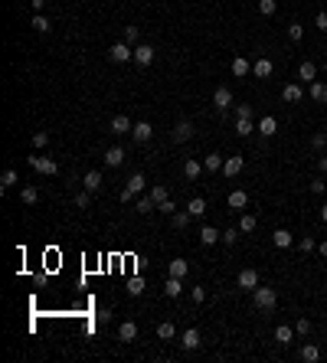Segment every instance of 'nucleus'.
<instances>
[{
    "label": "nucleus",
    "mask_w": 327,
    "mask_h": 363,
    "mask_svg": "<svg viewBox=\"0 0 327 363\" xmlns=\"http://www.w3.org/2000/svg\"><path fill=\"white\" fill-rule=\"evenodd\" d=\"M20 200L26 203V206H33V203L40 200V190H36V187H23V190H20Z\"/></svg>",
    "instance_id": "nucleus-36"
},
{
    "label": "nucleus",
    "mask_w": 327,
    "mask_h": 363,
    "mask_svg": "<svg viewBox=\"0 0 327 363\" xmlns=\"http://www.w3.org/2000/svg\"><path fill=\"white\" fill-rule=\"evenodd\" d=\"M255 226H259V219H255L252 213H242V219H239V233H252Z\"/></svg>",
    "instance_id": "nucleus-37"
},
{
    "label": "nucleus",
    "mask_w": 327,
    "mask_h": 363,
    "mask_svg": "<svg viewBox=\"0 0 327 363\" xmlns=\"http://www.w3.org/2000/svg\"><path fill=\"white\" fill-rule=\"evenodd\" d=\"M190 219H193V216L187 213V209H183V213L177 209V213L170 216V226H174V229H187V226H190Z\"/></svg>",
    "instance_id": "nucleus-29"
},
{
    "label": "nucleus",
    "mask_w": 327,
    "mask_h": 363,
    "mask_svg": "<svg viewBox=\"0 0 327 363\" xmlns=\"http://www.w3.org/2000/svg\"><path fill=\"white\" fill-rule=\"evenodd\" d=\"M164 295H167V298H180V295H183V278H174V275H170V278L164 281Z\"/></svg>",
    "instance_id": "nucleus-17"
},
{
    "label": "nucleus",
    "mask_w": 327,
    "mask_h": 363,
    "mask_svg": "<svg viewBox=\"0 0 327 363\" xmlns=\"http://www.w3.org/2000/svg\"><path fill=\"white\" fill-rule=\"evenodd\" d=\"M49 144V131H36L33 135V147H46Z\"/></svg>",
    "instance_id": "nucleus-48"
},
{
    "label": "nucleus",
    "mask_w": 327,
    "mask_h": 363,
    "mask_svg": "<svg viewBox=\"0 0 327 363\" xmlns=\"http://www.w3.org/2000/svg\"><path fill=\"white\" fill-rule=\"evenodd\" d=\"M213 105H216V111H229V108H233V92H229V85H219L213 92Z\"/></svg>",
    "instance_id": "nucleus-5"
},
{
    "label": "nucleus",
    "mask_w": 327,
    "mask_h": 363,
    "mask_svg": "<svg viewBox=\"0 0 327 363\" xmlns=\"http://www.w3.org/2000/svg\"><path fill=\"white\" fill-rule=\"evenodd\" d=\"M317 252H321V255H324V259H327V239H324V242H321V245H317Z\"/></svg>",
    "instance_id": "nucleus-57"
},
{
    "label": "nucleus",
    "mask_w": 327,
    "mask_h": 363,
    "mask_svg": "<svg viewBox=\"0 0 327 363\" xmlns=\"http://www.w3.org/2000/svg\"><path fill=\"white\" fill-rule=\"evenodd\" d=\"M275 10H278L275 0H259V13H262V16H272Z\"/></svg>",
    "instance_id": "nucleus-43"
},
{
    "label": "nucleus",
    "mask_w": 327,
    "mask_h": 363,
    "mask_svg": "<svg viewBox=\"0 0 327 363\" xmlns=\"http://www.w3.org/2000/svg\"><path fill=\"white\" fill-rule=\"evenodd\" d=\"M131 138H134L138 144H147V141L154 138V128L147 125V121H138V125H134V131H131Z\"/></svg>",
    "instance_id": "nucleus-10"
},
{
    "label": "nucleus",
    "mask_w": 327,
    "mask_h": 363,
    "mask_svg": "<svg viewBox=\"0 0 327 363\" xmlns=\"http://www.w3.org/2000/svg\"><path fill=\"white\" fill-rule=\"evenodd\" d=\"M229 69H233V75H236V79H245V75L252 72V63H249V59H245V56H236V59H233V66H229Z\"/></svg>",
    "instance_id": "nucleus-14"
},
{
    "label": "nucleus",
    "mask_w": 327,
    "mask_h": 363,
    "mask_svg": "<svg viewBox=\"0 0 327 363\" xmlns=\"http://www.w3.org/2000/svg\"><path fill=\"white\" fill-rule=\"evenodd\" d=\"M200 174H203V164L200 161H187V164H183V177H187V180H197Z\"/></svg>",
    "instance_id": "nucleus-30"
},
{
    "label": "nucleus",
    "mask_w": 327,
    "mask_h": 363,
    "mask_svg": "<svg viewBox=\"0 0 327 363\" xmlns=\"http://www.w3.org/2000/svg\"><path fill=\"white\" fill-rule=\"evenodd\" d=\"M298 249H301L304 255H307V252H314V249H317V242H314V236H304V239H298Z\"/></svg>",
    "instance_id": "nucleus-44"
},
{
    "label": "nucleus",
    "mask_w": 327,
    "mask_h": 363,
    "mask_svg": "<svg viewBox=\"0 0 327 363\" xmlns=\"http://www.w3.org/2000/svg\"><path fill=\"white\" fill-rule=\"evenodd\" d=\"M242 164H245V161H242V157H236V154H233V157H226L223 174H226V177H239V174H242Z\"/></svg>",
    "instance_id": "nucleus-18"
},
{
    "label": "nucleus",
    "mask_w": 327,
    "mask_h": 363,
    "mask_svg": "<svg viewBox=\"0 0 327 363\" xmlns=\"http://www.w3.org/2000/svg\"><path fill=\"white\" fill-rule=\"evenodd\" d=\"M167 272H170L174 278H183V275L190 272V262H187V259H174L170 265H167Z\"/></svg>",
    "instance_id": "nucleus-24"
},
{
    "label": "nucleus",
    "mask_w": 327,
    "mask_h": 363,
    "mask_svg": "<svg viewBox=\"0 0 327 363\" xmlns=\"http://www.w3.org/2000/svg\"><path fill=\"white\" fill-rule=\"evenodd\" d=\"M157 337H161V340H174V337H177V327H174L170 321L157 324Z\"/></svg>",
    "instance_id": "nucleus-33"
},
{
    "label": "nucleus",
    "mask_w": 327,
    "mask_h": 363,
    "mask_svg": "<svg viewBox=\"0 0 327 363\" xmlns=\"http://www.w3.org/2000/svg\"><path fill=\"white\" fill-rule=\"evenodd\" d=\"M134 209H138V213H151V209H157V203L151 197H138L134 200Z\"/></svg>",
    "instance_id": "nucleus-35"
},
{
    "label": "nucleus",
    "mask_w": 327,
    "mask_h": 363,
    "mask_svg": "<svg viewBox=\"0 0 327 363\" xmlns=\"http://www.w3.org/2000/svg\"><path fill=\"white\" fill-rule=\"evenodd\" d=\"M236 285H239L242 291H255V288H259V272H255V269H242L239 278H236Z\"/></svg>",
    "instance_id": "nucleus-6"
},
{
    "label": "nucleus",
    "mask_w": 327,
    "mask_h": 363,
    "mask_svg": "<svg viewBox=\"0 0 327 363\" xmlns=\"http://www.w3.org/2000/svg\"><path fill=\"white\" fill-rule=\"evenodd\" d=\"M16 180H20V177H16V170H4V174H0V187H4V190L16 187Z\"/></svg>",
    "instance_id": "nucleus-38"
},
{
    "label": "nucleus",
    "mask_w": 327,
    "mask_h": 363,
    "mask_svg": "<svg viewBox=\"0 0 327 363\" xmlns=\"http://www.w3.org/2000/svg\"><path fill=\"white\" fill-rule=\"evenodd\" d=\"M272 242H275V249H291V245H295V236H291L288 229H275V233H272Z\"/></svg>",
    "instance_id": "nucleus-13"
},
{
    "label": "nucleus",
    "mask_w": 327,
    "mask_h": 363,
    "mask_svg": "<svg viewBox=\"0 0 327 363\" xmlns=\"http://www.w3.org/2000/svg\"><path fill=\"white\" fill-rule=\"evenodd\" d=\"M144 187H147V177H144V174H131V177H128V190L144 193Z\"/></svg>",
    "instance_id": "nucleus-27"
},
{
    "label": "nucleus",
    "mask_w": 327,
    "mask_h": 363,
    "mask_svg": "<svg viewBox=\"0 0 327 363\" xmlns=\"http://www.w3.org/2000/svg\"><path fill=\"white\" fill-rule=\"evenodd\" d=\"M187 213H190V216H203V213H206V200H203V197H193V200L187 203Z\"/></svg>",
    "instance_id": "nucleus-28"
},
{
    "label": "nucleus",
    "mask_w": 327,
    "mask_h": 363,
    "mask_svg": "<svg viewBox=\"0 0 327 363\" xmlns=\"http://www.w3.org/2000/svg\"><path fill=\"white\" fill-rule=\"evenodd\" d=\"M190 295H193V301H197V304H203V301H206V288H203V285H197V288L190 291Z\"/></svg>",
    "instance_id": "nucleus-51"
},
{
    "label": "nucleus",
    "mask_w": 327,
    "mask_h": 363,
    "mask_svg": "<svg viewBox=\"0 0 327 363\" xmlns=\"http://www.w3.org/2000/svg\"><path fill=\"white\" fill-rule=\"evenodd\" d=\"M324 82H317V79H314V82H311V88H307V95H311V102H321L324 99Z\"/></svg>",
    "instance_id": "nucleus-40"
},
{
    "label": "nucleus",
    "mask_w": 327,
    "mask_h": 363,
    "mask_svg": "<svg viewBox=\"0 0 327 363\" xmlns=\"http://www.w3.org/2000/svg\"><path fill=\"white\" fill-rule=\"evenodd\" d=\"M30 7H33L36 13H43V10H46V0H30Z\"/></svg>",
    "instance_id": "nucleus-56"
},
{
    "label": "nucleus",
    "mask_w": 327,
    "mask_h": 363,
    "mask_svg": "<svg viewBox=\"0 0 327 363\" xmlns=\"http://www.w3.org/2000/svg\"><path fill=\"white\" fill-rule=\"evenodd\" d=\"M134 63H138V66H151V63H154V46H151V43H141V46H134Z\"/></svg>",
    "instance_id": "nucleus-8"
},
{
    "label": "nucleus",
    "mask_w": 327,
    "mask_h": 363,
    "mask_svg": "<svg viewBox=\"0 0 327 363\" xmlns=\"http://www.w3.org/2000/svg\"><path fill=\"white\" fill-rule=\"evenodd\" d=\"M30 164H33V170H40V174H46V177H56L59 174V164L52 161V157H30Z\"/></svg>",
    "instance_id": "nucleus-4"
},
{
    "label": "nucleus",
    "mask_w": 327,
    "mask_h": 363,
    "mask_svg": "<svg viewBox=\"0 0 327 363\" xmlns=\"http://www.w3.org/2000/svg\"><path fill=\"white\" fill-rule=\"evenodd\" d=\"M275 131H278V121L272 118V114H265V118L259 121V135H262V138H272Z\"/></svg>",
    "instance_id": "nucleus-23"
},
{
    "label": "nucleus",
    "mask_w": 327,
    "mask_h": 363,
    "mask_svg": "<svg viewBox=\"0 0 327 363\" xmlns=\"http://www.w3.org/2000/svg\"><path fill=\"white\" fill-rule=\"evenodd\" d=\"M147 197H151V200L157 203V206H161L164 200H170V190H167L164 183H154V187H151V193H147Z\"/></svg>",
    "instance_id": "nucleus-25"
},
{
    "label": "nucleus",
    "mask_w": 327,
    "mask_h": 363,
    "mask_svg": "<svg viewBox=\"0 0 327 363\" xmlns=\"http://www.w3.org/2000/svg\"><path fill=\"white\" fill-rule=\"evenodd\" d=\"M200 343H203V337H200L197 327H187V331L180 334V347H183V350H197Z\"/></svg>",
    "instance_id": "nucleus-7"
},
{
    "label": "nucleus",
    "mask_w": 327,
    "mask_h": 363,
    "mask_svg": "<svg viewBox=\"0 0 327 363\" xmlns=\"http://www.w3.org/2000/svg\"><path fill=\"white\" fill-rule=\"evenodd\" d=\"M226 203H229V209H245V206H249V193H245V190H233Z\"/></svg>",
    "instance_id": "nucleus-16"
},
{
    "label": "nucleus",
    "mask_w": 327,
    "mask_h": 363,
    "mask_svg": "<svg viewBox=\"0 0 327 363\" xmlns=\"http://www.w3.org/2000/svg\"><path fill=\"white\" fill-rule=\"evenodd\" d=\"M298 79L314 82V79H317V66H314V63H301V66H298Z\"/></svg>",
    "instance_id": "nucleus-26"
},
{
    "label": "nucleus",
    "mask_w": 327,
    "mask_h": 363,
    "mask_svg": "<svg viewBox=\"0 0 327 363\" xmlns=\"http://www.w3.org/2000/svg\"><path fill=\"white\" fill-rule=\"evenodd\" d=\"M82 183H85V190L95 197V193H102V183H105V180H102V174H99V170H88V174L82 177Z\"/></svg>",
    "instance_id": "nucleus-11"
},
{
    "label": "nucleus",
    "mask_w": 327,
    "mask_h": 363,
    "mask_svg": "<svg viewBox=\"0 0 327 363\" xmlns=\"http://www.w3.org/2000/svg\"><path fill=\"white\" fill-rule=\"evenodd\" d=\"M272 69H275V66H272V59H255V63H252L255 79H268V75H272Z\"/></svg>",
    "instance_id": "nucleus-21"
},
{
    "label": "nucleus",
    "mask_w": 327,
    "mask_h": 363,
    "mask_svg": "<svg viewBox=\"0 0 327 363\" xmlns=\"http://www.w3.org/2000/svg\"><path fill=\"white\" fill-rule=\"evenodd\" d=\"M105 164H108V167H121V164H125V150H121V147H108V150H105Z\"/></svg>",
    "instance_id": "nucleus-22"
},
{
    "label": "nucleus",
    "mask_w": 327,
    "mask_h": 363,
    "mask_svg": "<svg viewBox=\"0 0 327 363\" xmlns=\"http://www.w3.org/2000/svg\"><path fill=\"white\" fill-rule=\"evenodd\" d=\"M311 147H314V150H324V147H327V135H324V131L311 135Z\"/></svg>",
    "instance_id": "nucleus-46"
},
{
    "label": "nucleus",
    "mask_w": 327,
    "mask_h": 363,
    "mask_svg": "<svg viewBox=\"0 0 327 363\" xmlns=\"http://www.w3.org/2000/svg\"><path fill=\"white\" fill-rule=\"evenodd\" d=\"M33 30H36V33H49V30H52V23H49L43 13H36V16H33Z\"/></svg>",
    "instance_id": "nucleus-39"
},
{
    "label": "nucleus",
    "mask_w": 327,
    "mask_h": 363,
    "mask_svg": "<svg viewBox=\"0 0 327 363\" xmlns=\"http://www.w3.org/2000/svg\"><path fill=\"white\" fill-rule=\"evenodd\" d=\"M236 114L239 118H252V105H236Z\"/></svg>",
    "instance_id": "nucleus-55"
},
{
    "label": "nucleus",
    "mask_w": 327,
    "mask_h": 363,
    "mask_svg": "<svg viewBox=\"0 0 327 363\" xmlns=\"http://www.w3.org/2000/svg\"><path fill=\"white\" fill-rule=\"evenodd\" d=\"M118 340H125V343L138 340V324L134 321H121L118 324Z\"/></svg>",
    "instance_id": "nucleus-12"
},
{
    "label": "nucleus",
    "mask_w": 327,
    "mask_h": 363,
    "mask_svg": "<svg viewBox=\"0 0 327 363\" xmlns=\"http://www.w3.org/2000/svg\"><path fill=\"white\" fill-rule=\"evenodd\" d=\"M72 203H75V209H88V203H92V193H88V190L75 193V197H72Z\"/></svg>",
    "instance_id": "nucleus-41"
},
{
    "label": "nucleus",
    "mask_w": 327,
    "mask_h": 363,
    "mask_svg": "<svg viewBox=\"0 0 327 363\" xmlns=\"http://www.w3.org/2000/svg\"><path fill=\"white\" fill-rule=\"evenodd\" d=\"M324 72H327V66H324Z\"/></svg>",
    "instance_id": "nucleus-61"
},
{
    "label": "nucleus",
    "mask_w": 327,
    "mask_h": 363,
    "mask_svg": "<svg viewBox=\"0 0 327 363\" xmlns=\"http://www.w3.org/2000/svg\"><path fill=\"white\" fill-rule=\"evenodd\" d=\"M295 334H311V321H307V317H298V324H295Z\"/></svg>",
    "instance_id": "nucleus-49"
},
{
    "label": "nucleus",
    "mask_w": 327,
    "mask_h": 363,
    "mask_svg": "<svg viewBox=\"0 0 327 363\" xmlns=\"http://www.w3.org/2000/svg\"><path fill=\"white\" fill-rule=\"evenodd\" d=\"M301 360L304 363H317V360H321V350H317L314 343H304V347H301Z\"/></svg>",
    "instance_id": "nucleus-32"
},
{
    "label": "nucleus",
    "mask_w": 327,
    "mask_h": 363,
    "mask_svg": "<svg viewBox=\"0 0 327 363\" xmlns=\"http://www.w3.org/2000/svg\"><path fill=\"white\" fill-rule=\"evenodd\" d=\"M157 209H161V213H167V216H174V213H177V203H174V200H164Z\"/></svg>",
    "instance_id": "nucleus-50"
},
{
    "label": "nucleus",
    "mask_w": 327,
    "mask_h": 363,
    "mask_svg": "<svg viewBox=\"0 0 327 363\" xmlns=\"http://www.w3.org/2000/svg\"><path fill=\"white\" fill-rule=\"evenodd\" d=\"M281 99H285L288 105H295V102H301V99H304V92H301V85H295V82H288L285 88H281Z\"/></svg>",
    "instance_id": "nucleus-15"
},
{
    "label": "nucleus",
    "mask_w": 327,
    "mask_h": 363,
    "mask_svg": "<svg viewBox=\"0 0 327 363\" xmlns=\"http://www.w3.org/2000/svg\"><path fill=\"white\" fill-rule=\"evenodd\" d=\"M275 340L281 343V347H288V343L295 340V327H288V324H278V327H275Z\"/></svg>",
    "instance_id": "nucleus-20"
},
{
    "label": "nucleus",
    "mask_w": 327,
    "mask_h": 363,
    "mask_svg": "<svg viewBox=\"0 0 327 363\" xmlns=\"http://www.w3.org/2000/svg\"><path fill=\"white\" fill-rule=\"evenodd\" d=\"M111 131H114V135H131V131H134V121H131L128 114H114V118H111Z\"/></svg>",
    "instance_id": "nucleus-9"
},
{
    "label": "nucleus",
    "mask_w": 327,
    "mask_h": 363,
    "mask_svg": "<svg viewBox=\"0 0 327 363\" xmlns=\"http://www.w3.org/2000/svg\"><path fill=\"white\" fill-rule=\"evenodd\" d=\"M252 131H255V125H252V118H239V121H236V135H239V138H249Z\"/></svg>",
    "instance_id": "nucleus-34"
},
{
    "label": "nucleus",
    "mask_w": 327,
    "mask_h": 363,
    "mask_svg": "<svg viewBox=\"0 0 327 363\" xmlns=\"http://www.w3.org/2000/svg\"><path fill=\"white\" fill-rule=\"evenodd\" d=\"M138 40H141V30H138V26H125V43H131V46H134Z\"/></svg>",
    "instance_id": "nucleus-47"
},
{
    "label": "nucleus",
    "mask_w": 327,
    "mask_h": 363,
    "mask_svg": "<svg viewBox=\"0 0 327 363\" xmlns=\"http://www.w3.org/2000/svg\"><path fill=\"white\" fill-rule=\"evenodd\" d=\"M108 59L111 63H131V59H134V49H131V43H114L108 49Z\"/></svg>",
    "instance_id": "nucleus-2"
},
{
    "label": "nucleus",
    "mask_w": 327,
    "mask_h": 363,
    "mask_svg": "<svg viewBox=\"0 0 327 363\" xmlns=\"http://www.w3.org/2000/svg\"><path fill=\"white\" fill-rule=\"evenodd\" d=\"M301 36H304V26H301V23H288V40L298 43Z\"/></svg>",
    "instance_id": "nucleus-45"
},
{
    "label": "nucleus",
    "mask_w": 327,
    "mask_h": 363,
    "mask_svg": "<svg viewBox=\"0 0 327 363\" xmlns=\"http://www.w3.org/2000/svg\"><path fill=\"white\" fill-rule=\"evenodd\" d=\"M317 167H321V174H327V157H321V161H317Z\"/></svg>",
    "instance_id": "nucleus-58"
},
{
    "label": "nucleus",
    "mask_w": 327,
    "mask_h": 363,
    "mask_svg": "<svg viewBox=\"0 0 327 363\" xmlns=\"http://www.w3.org/2000/svg\"><path fill=\"white\" fill-rule=\"evenodd\" d=\"M314 26H317V30H324V33H327V10H321V13L314 16Z\"/></svg>",
    "instance_id": "nucleus-52"
},
{
    "label": "nucleus",
    "mask_w": 327,
    "mask_h": 363,
    "mask_svg": "<svg viewBox=\"0 0 327 363\" xmlns=\"http://www.w3.org/2000/svg\"><path fill=\"white\" fill-rule=\"evenodd\" d=\"M252 304H255V311H262V314L275 311L278 308V291L275 288H255L252 291Z\"/></svg>",
    "instance_id": "nucleus-1"
},
{
    "label": "nucleus",
    "mask_w": 327,
    "mask_h": 363,
    "mask_svg": "<svg viewBox=\"0 0 327 363\" xmlns=\"http://www.w3.org/2000/svg\"><path fill=\"white\" fill-rule=\"evenodd\" d=\"M170 135H174V144H187V141L193 138V125H190L187 118H180V121L174 125V131H170Z\"/></svg>",
    "instance_id": "nucleus-3"
},
{
    "label": "nucleus",
    "mask_w": 327,
    "mask_h": 363,
    "mask_svg": "<svg viewBox=\"0 0 327 363\" xmlns=\"http://www.w3.org/2000/svg\"><path fill=\"white\" fill-rule=\"evenodd\" d=\"M236 239H239V229H226V233H223V242L226 245H233Z\"/></svg>",
    "instance_id": "nucleus-53"
},
{
    "label": "nucleus",
    "mask_w": 327,
    "mask_h": 363,
    "mask_svg": "<svg viewBox=\"0 0 327 363\" xmlns=\"http://www.w3.org/2000/svg\"><path fill=\"white\" fill-rule=\"evenodd\" d=\"M321 219H324V223H327V203H324V206H321Z\"/></svg>",
    "instance_id": "nucleus-59"
},
{
    "label": "nucleus",
    "mask_w": 327,
    "mask_h": 363,
    "mask_svg": "<svg viewBox=\"0 0 327 363\" xmlns=\"http://www.w3.org/2000/svg\"><path fill=\"white\" fill-rule=\"evenodd\" d=\"M128 295H131V298L144 295V281H141V278H131V281H128Z\"/></svg>",
    "instance_id": "nucleus-42"
},
{
    "label": "nucleus",
    "mask_w": 327,
    "mask_h": 363,
    "mask_svg": "<svg viewBox=\"0 0 327 363\" xmlns=\"http://www.w3.org/2000/svg\"><path fill=\"white\" fill-rule=\"evenodd\" d=\"M321 102H324V105H327V88H324V99H321Z\"/></svg>",
    "instance_id": "nucleus-60"
},
{
    "label": "nucleus",
    "mask_w": 327,
    "mask_h": 363,
    "mask_svg": "<svg viewBox=\"0 0 327 363\" xmlns=\"http://www.w3.org/2000/svg\"><path fill=\"white\" fill-rule=\"evenodd\" d=\"M327 190V183L321 180V177H314V180H311V193H324Z\"/></svg>",
    "instance_id": "nucleus-54"
},
{
    "label": "nucleus",
    "mask_w": 327,
    "mask_h": 363,
    "mask_svg": "<svg viewBox=\"0 0 327 363\" xmlns=\"http://www.w3.org/2000/svg\"><path fill=\"white\" fill-rule=\"evenodd\" d=\"M223 154H206L203 157V167H206V170H223Z\"/></svg>",
    "instance_id": "nucleus-31"
},
{
    "label": "nucleus",
    "mask_w": 327,
    "mask_h": 363,
    "mask_svg": "<svg viewBox=\"0 0 327 363\" xmlns=\"http://www.w3.org/2000/svg\"><path fill=\"white\" fill-rule=\"evenodd\" d=\"M219 239H223V233H219L216 226H203L200 229V242L203 245H213V242H219Z\"/></svg>",
    "instance_id": "nucleus-19"
}]
</instances>
